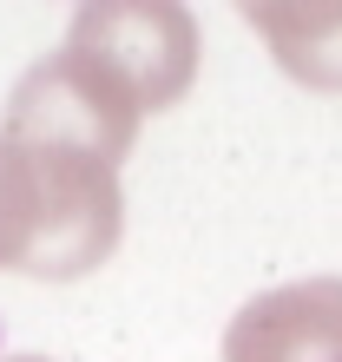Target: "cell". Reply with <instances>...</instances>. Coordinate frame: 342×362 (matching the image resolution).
<instances>
[{
	"instance_id": "7a4b0ae2",
	"label": "cell",
	"mask_w": 342,
	"mask_h": 362,
	"mask_svg": "<svg viewBox=\"0 0 342 362\" xmlns=\"http://www.w3.org/2000/svg\"><path fill=\"white\" fill-rule=\"evenodd\" d=\"M138 119L145 105L119 86L105 66H93L86 53L59 47L47 53L40 66L20 73V86L7 93V119L0 132L7 139H47V145H73V152H93V158H125L138 139Z\"/></svg>"
},
{
	"instance_id": "277c9868",
	"label": "cell",
	"mask_w": 342,
	"mask_h": 362,
	"mask_svg": "<svg viewBox=\"0 0 342 362\" xmlns=\"http://www.w3.org/2000/svg\"><path fill=\"white\" fill-rule=\"evenodd\" d=\"M244 27L270 40L276 66L316 93H342V7H244Z\"/></svg>"
},
{
	"instance_id": "3957f363",
	"label": "cell",
	"mask_w": 342,
	"mask_h": 362,
	"mask_svg": "<svg viewBox=\"0 0 342 362\" xmlns=\"http://www.w3.org/2000/svg\"><path fill=\"white\" fill-rule=\"evenodd\" d=\"M224 362H342V276L250 296L224 329Z\"/></svg>"
},
{
	"instance_id": "8992f818",
	"label": "cell",
	"mask_w": 342,
	"mask_h": 362,
	"mask_svg": "<svg viewBox=\"0 0 342 362\" xmlns=\"http://www.w3.org/2000/svg\"><path fill=\"white\" fill-rule=\"evenodd\" d=\"M7 362H47V356H7Z\"/></svg>"
},
{
	"instance_id": "5b68a950",
	"label": "cell",
	"mask_w": 342,
	"mask_h": 362,
	"mask_svg": "<svg viewBox=\"0 0 342 362\" xmlns=\"http://www.w3.org/2000/svg\"><path fill=\"white\" fill-rule=\"evenodd\" d=\"M40 244H47V185H40L33 158L0 132V270L33 276Z\"/></svg>"
},
{
	"instance_id": "6da1fadb",
	"label": "cell",
	"mask_w": 342,
	"mask_h": 362,
	"mask_svg": "<svg viewBox=\"0 0 342 362\" xmlns=\"http://www.w3.org/2000/svg\"><path fill=\"white\" fill-rule=\"evenodd\" d=\"M66 47L105 66L145 112H165L198 79V20L178 0H86Z\"/></svg>"
}]
</instances>
